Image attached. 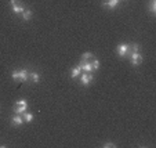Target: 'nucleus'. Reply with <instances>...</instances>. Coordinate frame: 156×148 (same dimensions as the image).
<instances>
[{
    "label": "nucleus",
    "instance_id": "f257e3e1",
    "mask_svg": "<svg viewBox=\"0 0 156 148\" xmlns=\"http://www.w3.org/2000/svg\"><path fill=\"white\" fill-rule=\"evenodd\" d=\"M12 80H18V82H28L29 80V72L28 69H20V71H14L11 74Z\"/></svg>",
    "mask_w": 156,
    "mask_h": 148
},
{
    "label": "nucleus",
    "instance_id": "f03ea898",
    "mask_svg": "<svg viewBox=\"0 0 156 148\" xmlns=\"http://www.w3.org/2000/svg\"><path fill=\"white\" fill-rule=\"evenodd\" d=\"M116 53L120 58H126L130 56V45L129 43H120V45L116 47Z\"/></svg>",
    "mask_w": 156,
    "mask_h": 148
},
{
    "label": "nucleus",
    "instance_id": "7ed1b4c3",
    "mask_svg": "<svg viewBox=\"0 0 156 148\" xmlns=\"http://www.w3.org/2000/svg\"><path fill=\"white\" fill-rule=\"evenodd\" d=\"M25 111H28V103H27V100H18L17 103L14 104V112L22 115Z\"/></svg>",
    "mask_w": 156,
    "mask_h": 148
},
{
    "label": "nucleus",
    "instance_id": "20e7f679",
    "mask_svg": "<svg viewBox=\"0 0 156 148\" xmlns=\"http://www.w3.org/2000/svg\"><path fill=\"white\" fill-rule=\"evenodd\" d=\"M10 6H11L12 13L17 15H21V13L25 10V6L21 3L20 0H10Z\"/></svg>",
    "mask_w": 156,
    "mask_h": 148
},
{
    "label": "nucleus",
    "instance_id": "39448f33",
    "mask_svg": "<svg viewBox=\"0 0 156 148\" xmlns=\"http://www.w3.org/2000/svg\"><path fill=\"white\" fill-rule=\"evenodd\" d=\"M94 76H93L91 72H84V74L80 76V83H82L83 86H90V83L93 82Z\"/></svg>",
    "mask_w": 156,
    "mask_h": 148
},
{
    "label": "nucleus",
    "instance_id": "423d86ee",
    "mask_svg": "<svg viewBox=\"0 0 156 148\" xmlns=\"http://www.w3.org/2000/svg\"><path fill=\"white\" fill-rule=\"evenodd\" d=\"M79 67H80V69L84 71V72H93L94 71V69H93L91 62H90V60H80Z\"/></svg>",
    "mask_w": 156,
    "mask_h": 148
},
{
    "label": "nucleus",
    "instance_id": "0eeeda50",
    "mask_svg": "<svg viewBox=\"0 0 156 148\" xmlns=\"http://www.w3.org/2000/svg\"><path fill=\"white\" fill-rule=\"evenodd\" d=\"M129 57H130V62H131L134 67L140 65V64L142 62V56L138 53V51H137V53H131Z\"/></svg>",
    "mask_w": 156,
    "mask_h": 148
},
{
    "label": "nucleus",
    "instance_id": "6e6552de",
    "mask_svg": "<svg viewBox=\"0 0 156 148\" xmlns=\"http://www.w3.org/2000/svg\"><path fill=\"white\" fill-rule=\"evenodd\" d=\"M22 123H24V118H22V115L15 114V115L12 116V119H11V125L12 126H15V128H18V126H21Z\"/></svg>",
    "mask_w": 156,
    "mask_h": 148
},
{
    "label": "nucleus",
    "instance_id": "1a4fd4ad",
    "mask_svg": "<svg viewBox=\"0 0 156 148\" xmlns=\"http://www.w3.org/2000/svg\"><path fill=\"white\" fill-rule=\"evenodd\" d=\"M119 2L120 0H104V7H106V9H115V7H118Z\"/></svg>",
    "mask_w": 156,
    "mask_h": 148
},
{
    "label": "nucleus",
    "instance_id": "9d476101",
    "mask_svg": "<svg viewBox=\"0 0 156 148\" xmlns=\"http://www.w3.org/2000/svg\"><path fill=\"white\" fill-rule=\"evenodd\" d=\"M21 18H22L24 21H29L30 18H32V11H30L29 9H27V7H25V10L21 13Z\"/></svg>",
    "mask_w": 156,
    "mask_h": 148
},
{
    "label": "nucleus",
    "instance_id": "9b49d317",
    "mask_svg": "<svg viewBox=\"0 0 156 148\" xmlns=\"http://www.w3.org/2000/svg\"><path fill=\"white\" fill-rule=\"evenodd\" d=\"M29 80L32 83H37L39 80H40V75H39L37 72H30L29 74Z\"/></svg>",
    "mask_w": 156,
    "mask_h": 148
},
{
    "label": "nucleus",
    "instance_id": "f8f14e48",
    "mask_svg": "<svg viewBox=\"0 0 156 148\" xmlns=\"http://www.w3.org/2000/svg\"><path fill=\"white\" fill-rule=\"evenodd\" d=\"M22 118H24V122H25V123H30V122L33 121V115H32L30 112H27V111L22 114Z\"/></svg>",
    "mask_w": 156,
    "mask_h": 148
},
{
    "label": "nucleus",
    "instance_id": "ddd939ff",
    "mask_svg": "<svg viewBox=\"0 0 156 148\" xmlns=\"http://www.w3.org/2000/svg\"><path fill=\"white\" fill-rule=\"evenodd\" d=\"M80 72H82V69H80V67H79V65H76V67H75L73 69H72L71 78H72V79H76V78H77V76H79V75H80Z\"/></svg>",
    "mask_w": 156,
    "mask_h": 148
},
{
    "label": "nucleus",
    "instance_id": "4468645a",
    "mask_svg": "<svg viewBox=\"0 0 156 148\" xmlns=\"http://www.w3.org/2000/svg\"><path fill=\"white\" fill-rule=\"evenodd\" d=\"M149 11L152 15L156 14V0H151V3H149Z\"/></svg>",
    "mask_w": 156,
    "mask_h": 148
},
{
    "label": "nucleus",
    "instance_id": "2eb2a0df",
    "mask_svg": "<svg viewBox=\"0 0 156 148\" xmlns=\"http://www.w3.org/2000/svg\"><path fill=\"white\" fill-rule=\"evenodd\" d=\"M90 62H91V65H93V69H94V71H97V69L100 68V61H98L97 58H94V57H93V58L90 60Z\"/></svg>",
    "mask_w": 156,
    "mask_h": 148
},
{
    "label": "nucleus",
    "instance_id": "dca6fc26",
    "mask_svg": "<svg viewBox=\"0 0 156 148\" xmlns=\"http://www.w3.org/2000/svg\"><path fill=\"white\" fill-rule=\"evenodd\" d=\"M138 50H140V45H138V43H131V45H130V54H131V53H137Z\"/></svg>",
    "mask_w": 156,
    "mask_h": 148
},
{
    "label": "nucleus",
    "instance_id": "f3484780",
    "mask_svg": "<svg viewBox=\"0 0 156 148\" xmlns=\"http://www.w3.org/2000/svg\"><path fill=\"white\" fill-rule=\"evenodd\" d=\"M93 57H94V56H93L91 53H84V54L82 56V60H91Z\"/></svg>",
    "mask_w": 156,
    "mask_h": 148
},
{
    "label": "nucleus",
    "instance_id": "a211bd4d",
    "mask_svg": "<svg viewBox=\"0 0 156 148\" xmlns=\"http://www.w3.org/2000/svg\"><path fill=\"white\" fill-rule=\"evenodd\" d=\"M102 147H104V148H115L116 144H113V143L108 141V143H105V144H102Z\"/></svg>",
    "mask_w": 156,
    "mask_h": 148
}]
</instances>
